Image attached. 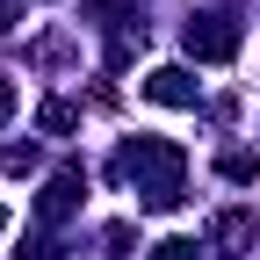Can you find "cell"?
<instances>
[{
	"label": "cell",
	"mask_w": 260,
	"mask_h": 260,
	"mask_svg": "<svg viewBox=\"0 0 260 260\" xmlns=\"http://www.w3.org/2000/svg\"><path fill=\"white\" fill-rule=\"evenodd\" d=\"M152 94H159V102H195L188 73H174V65H167V73H152Z\"/></svg>",
	"instance_id": "cell-1"
},
{
	"label": "cell",
	"mask_w": 260,
	"mask_h": 260,
	"mask_svg": "<svg viewBox=\"0 0 260 260\" xmlns=\"http://www.w3.org/2000/svg\"><path fill=\"white\" fill-rule=\"evenodd\" d=\"M8 102H15V94H8V87H0V116H8Z\"/></svg>",
	"instance_id": "cell-2"
}]
</instances>
